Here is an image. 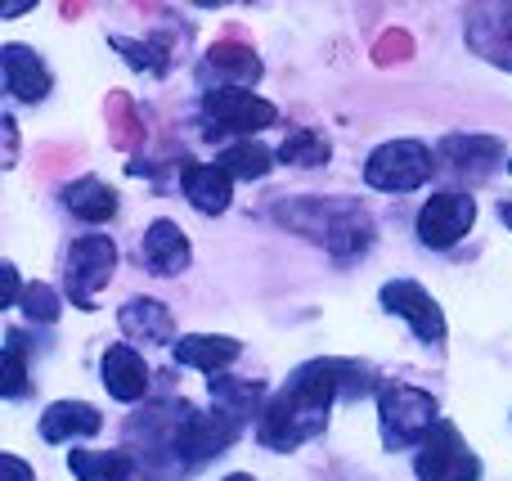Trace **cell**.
Instances as JSON below:
<instances>
[{
  "mask_svg": "<svg viewBox=\"0 0 512 481\" xmlns=\"http://www.w3.org/2000/svg\"><path fill=\"white\" fill-rule=\"evenodd\" d=\"M378 387L382 383L373 378V369L360 360H310V365L292 369V378L261 410L256 441L265 450H297L328 428L333 401H355V396H369Z\"/></svg>",
  "mask_w": 512,
  "mask_h": 481,
  "instance_id": "obj_1",
  "label": "cell"
},
{
  "mask_svg": "<svg viewBox=\"0 0 512 481\" xmlns=\"http://www.w3.org/2000/svg\"><path fill=\"white\" fill-rule=\"evenodd\" d=\"M274 216L306 239L324 243L333 257H355L373 243L369 212L351 198H288V203L274 207Z\"/></svg>",
  "mask_w": 512,
  "mask_h": 481,
  "instance_id": "obj_2",
  "label": "cell"
},
{
  "mask_svg": "<svg viewBox=\"0 0 512 481\" xmlns=\"http://www.w3.org/2000/svg\"><path fill=\"white\" fill-rule=\"evenodd\" d=\"M441 423L432 392H418L409 383H382L378 387V428L387 450H414L427 441V432Z\"/></svg>",
  "mask_w": 512,
  "mask_h": 481,
  "instance_id": "obj_3",
  "label": "cell"
},
{
  "mask_svg": "<svg viewBox=\"0 0 512 481\" xmlns=\"http://www.w3.org/2000/svg\"><path fill=\"white\" fill-rule=\"evenodd\" d=\"M436 162H432V149L418 140H387L369 153L364 162V180L382 194H414L432 180Z\"/></svg>",
  "mask_w": 512,
  "mask_h": 481,
  "instance_id": "obj_4",
  "label": "cell"
},
{
  "mask_svg": "<svg viewBox=\"0 0 512 481\" xmlns=\"http://www.w3.org/2000/svg\"><path fill=\"white\" fill-rule=\"evenodd\" d=\"M117 270V243L108 234H81L63 257V288L77 311H95V293Z\"/></svg>",
  "mask_w": 512,
  "mask_h": 481,
  "instance_id": "obj_5",
  "label": "cell"
},
{
  "mask_svg": "<svg viewBox=\"0 0 512 481\" xmlns=\"http://www.w3.org/2000/svg\"><path fill=\"white\" fill-rule=\"evenodd\" d=\"M203 117L212 122V135H243V140H252L256 131L279 122V108L243 86H207Z\"/></svg>",
  "mask_w": 512,
  "mask_h": 481,
  "instance_id": "obj_6",
  "label": "cell"
},
{
  "mask_svg": "<svg viewBox=\"0 0 512 481\" xmlns=\"http://www.w3.org/2000/svg\"><path fill=\"white\" fill-rule=\"evenodd\" d=\"M414 473L418 481H481V459L468 441L459 437L450 419H441L427 441L418 446V459H414Z\"/></svg>",
  "mask_w": 512,
  "mask_h": 481,
  "instance_id": "obj_7",
  "label": "cell"
},
{
  "mask_svg": "<svg viewBox=\"0 0 512 481\" xmlns=\"http://www.w3.org/2000/svg\"><path fill=\"white\" fill-rule=\"evenodd\" d=\"M243 423L234 419V414L225 410H212V414H198L185 405V419H180L176 428V459H185V464H207V459L225 455V450L239 441Z\"/></svg>",
  "mask_w": 512,
  "mask_h": 481,
  "instance_id": "obj_8",
  "label": "cell"
},
{
  "mask_svg": "<svg viewBox=\"0 0 512 481\" xmlns=\"http://www.w3.org/2000/svg\"><path fill=\"white\" fill-rule=\"evenodd\" d=\"M477 225V198L468 194H432L418 212V239L427 248H454L463 234Z\"/></svg>",
  "mask_w": 512,
  "mask_h": 481,
  "instance_id": "obj_9",
  "label": "cell"
},
{
  "mask_svg": "<svg viewBox=\"0 0 512 481\" xmlns=\"http://www.w3.org/2000/svg\"><path fill=\"white\" fill-rule=\"evenodd\" d=\"M382 306H387L391 315H400V320L414 329V338L427 342V347L445 338L441 306H436V297L427 293L423 284H414V279H391V284H382Z\"/></svg>",
  "mask_w": 512,
  "mask_h": 481,
  "instance_id": "obj_10",
  "label": "cell"
},
{
  "mask_svg": "<svg viewBox=\"0 0 512 481\" xmlns=\"http://www.w3.org/2000/svg\"><path fill=\"white\" fill-rule=\"evenodd\" d=\"M140 261L153 270V275L176 279V275H185V270H189V261H194V248H189L185 230H180L176 221L158 216V221L144 230V239H140Z\"/></svg>",
  "mask_w": 512,
  "mask_h": 481,
  "instance_id": "obj_11",
  "label": "cell"
},
{
  "mask_svg": "<svg viewBox=\"0 0 512 481\" xmlns=\"http://www.w3.org/2000/svg\"><path fill=\"white\" fill-rule=\"evenodd\" d=\"M468 45L486 63L512 72V9L508 5H486L468 14Z\"/></svg>",
  "mask_w": 512,
  "mask_h": 481,
  "instance_id": "obj_12",
  "label": "cell"
},
{
  "mask_svg": "<svg viewBox=\"0 0 512 481\" xmlns=\"http://www.w3.org/2000/svg\"><path fill=\"white\" fill-rule=\"evenodd\" d=\"M99 374H104V387L113 401H126L135 405L140 396H149V365H144V356L135 347H126V342H117V347L104 351V360H99Z\"/></svg>",
  "mask_w": 512,
  "mask_h": 481,
  "instance_id": "obj_13",
  "label": "cell"
},
{
  "mask_svg": "<svg viewBox=\"0 0 512 481\" xmlns=\"http://www.w3.org/2000/svg\"><path fill=\"white\" fill-rule=\"evenodd\" d=\"M180 185H185V198L203 216H221L234 198V176L225 167H216V162H185Z\"/></svg>",
  "mask_w": 512,
  "mask_h": 481,
  "instance_id": "obj_14",
  "label": "cell"
},
{
  "mask_svg": "<svg viewBox=\"0 0 512 481\" xmlns=\"http://www.w3.org/2000/svg\"><path fill=\"white\" fill-rule=\"evenodd\" d=\"M0 68H5V90L18 104H41L50 95V68L27 45H5L0 50Z\"/></svg>",
  "mask_w": 512,
  "mask_h": 481,
  "instance_id": "obj_15",
  "label": "cell"
},
{
  "mask_svg": "<svg viewBox=\"0 0 512 481\" xmlns=\"http://www.w3.org/2000/svg\"><path fill=\"white\" fill-rule=\"evenodd\" d=\"M117 324L131 342H171L176 338V320L158 297H131V302L117 311Z\"/></svg>",
  "mask_w": 512,
  "mask_h": 481,
  "instance_id": "obj_16",
  "label": "cell"
},
{
  "mask_svg": "<svg viewBox=\"0 0 512 481\" xmlns=\"http://www.w3.org/2000/svg\"><path fill=\"white\" fill-rule=\"evenodd\" d=\"M441 158L450 162L459 176H490L499 158H504V144L495 135H445L441 140Z\"/></svg>",
  "mask_w": 512,
  "mask_h": 481,
  "instance_id": "obj_17",
  "label": "cell"
},
{
  "mask_svg": "<svg viewBox=\"0 0 512 481\" xmlns=\"http://www.w3.org/2000/svg\"><path fill=\"white\" fill-rule=\"evenodd\" d=\"M239 342L225 338V333H189V338L176 342V365H189V369H203V374H221L239 360Z\"/></svg>",
  "mask_w": 512,
  "mask_h": 481,
  "instance_id": "obj_18",
  "label": "cell"
},
{
  "mask_svg": "<svg viewBox=\"0 0 512 481\" xmlns=\"http://www.w3.org/2000/svg\"><path fill=\"white\" fill-rule=\"evenodd\" d=\"M104 428V414L90 401H54L50 410L41 414V437L45 441H72V437H95Z\"/></svg>",
  "mask_w": 512,
  "mask_h": 481,
  "instance_id": "obj_19",
  "label": "cell"
},
{
  "mask_svg": "<svg viewBox=\"0 0 512 481\" xmlns=\"http://www.w3.org/2000/svg\"><path fill=\"white\" fill-rule=\"evenodd\" d=\"M63 207L86 225H104L117 216V189H108L99 176H81L63 189Z\"/></svg>",
  "mask_w": 512,
  "mask_h": 481,
  "instance_id": "obj_20",
  "label": "cell"
},
{
  "mask_svg": "<svg viewBox=\"0 0 512 481\" xmlns=\"http://www.w3.org/2000/svg\"><path fill=\"white\" fill-rule=\"evenodd\" d=\"M203 72H216L221 77V86H243L248 90L252 81H261V59L248 50V45L239 41H221L207 50V68Z\"/></svg>",
  "mask_w": 512,
  "mask_h": 481,
  "instance_id": "obj_21",
  "label": "cell"
},
{
  "mask_svg": "<svg viewBox=\"0 0 512 481\" xmlns=\"http://www.w3.org/2000/svg\"><path fill=\"white\" fill-rule=\"evenodd\" d=\"M68 468L77 481H126L135 473L126 450H72Z\"/></svg>",
  "mask_w": 512,
  "mask_h": 481,
  "instance_id": "obj_22",
  "label": "cell"
},
{
  "mask_svg": "<svg viewBox=\"0 0 512 481\" xmlns=\"http://www.w3.org/2000/svg\"><path fill=\"white\" fill-rule=\"evenodd\" d=\"M216 167H225L234 180H261V176H270L274 153L265 149L261 140H239V144H230V149H221Z\"/></svg>",
  "mask_w": 512,
  "mask_h": 481,
  "instance_id": "obj_23",
  "label": "cell"
},
{
  "mask_svg": "<svg viewBox=\"0 0 512 481\" xmlns=\"http://www.w3.org/2000/svg\"><path fill=\"white\" fill-rule=\"evenodd\" d=\"M207 387H212V401H216V410L234 414V419H239V423H248L252 414H261V410H256V405H261V396H265V387H261V383H234V378L216 374Z\"/></svg>",
  "mask_w": 512,
  "mask_h": 481,
  "instance_id": "obj_24",
  "label": "cell"
},
{
  "mask_svg": "<svg viewBox=\"0 0 512 481\" xmlns=\"http://www.w3.org/2000/svg\"><path fill=\"white\" fill-rule=\"evenodd\" d=\"M328 153H333V144L319 131H310V126H292L279 144V158L288 162V167H324Z\"/></svg>",
  "mask_w": 512,
  "mask_h": 481,
  "instance_id": "obj_25",
  "label": "cell"
},
{
  "mask_svg": "<svg viewBox=\"0 0 512 481\" xmlns=\"http://www.w3.org/2000/svg\"><path fill=\"white\" fill-rule=\"evenodd\" d=\"M108 45H113V50H122L131 68L153 72V77H162V72H167V63H171L167 41H131V36H108Z\"/></svg>",
  "mask_w": 512,
  "mask_h": 481,
  "instance_id": "obj_26",
  "label": "cell"
},
{
  "mask_svg": "<svg viewBox=\"0 0 512 481\" xmlns=\"http://www.w3.org/2000/svg\"><path fill=\"white\" fill-rule=\"evenodd\" d=\"M0 392H5L9 401H18V396L27 392V347H23V333H14V329L5 333V374H0Z\"/></svg>",
  "mask_w": 512,
  "mask_h": 481,
  "instance_id": "obj_27",
  "label": "cell"
},
{
  "mask_svg": "<svg viewBox=\"0 0 512 481\" xmlns=\"http://www.w3.org/2000/svg\"><path fill=\"white\" fill-rule=\"evenodd\" d=\"M18 306H23V315H27V320H36V324H54V320H59V293H54V288L50 284H27L23 288V302H18Z\"/></svg>",
  "mask_w": 512,
  "mask_h": 481,
  "instance_id": "obj_28",
  "label": "cell"
},
{
  "mask_svg": "<svg viewBox=\"0 0 512 481\" xmlns=\"http://www.w3.org/2000/svg\"><path fill=\"white\" fill-rule=\"evenodd\" d=\"M0 279H5V306H18V302H23V284H18V270L9 266V261L0 266Z\"/></svg>",
  "mask_w": 512,
  "mask_h": 481,
  "instance_id": "obj_29",
  "label": "cell"
},
{
  "mask_svg": "<svg viewBox=\"0 0 512 481\" xmlns=\"http://www.w3.org/2000/svg\"><path fill=\"white\" fill-rule=\"evenodd\" d=\"M5 473H9V481H36V473L18 455H5Z\"/></svg>",
  "mask_w": 512,
  "mask_h": 481,
  "instance_id": "obj_30",
  "label": "cell"
},
{
  "mask_svg": "<svg viewBox=\"0 0 512 481\" xmlns=\"http://www.w3.org/2000/svg\"><path fill=\"white\" fill-rule=\"evenodd\" d=\"M27 9H36V0H18V5H5V9H0V18H18V14H27Z\"/></svg>",
  "mask_w": 512,
  "mask_h": 481,
  "instance_id": "obj_31",
  "label": "cell"
},
{
  "mask_svg": "<svg viewBox=\"0 0 512 481\" xmlns=\"http://www.w3.org/2000/svg\"><path fill=\"white\" fill-rule=\"evenodd\" d=\"M499 221H504L508 230H512V198H508V203H499Z\"/></svg>",
  "mask_w": 512,
  "mask_h": 481,
  "instance_id": "obj_32",
  "label": "cell"
},
{
  "mask_svg": "<svg viewBox=\"0 0 512 481\" xmlns=\"http://www.w3.org/2000/svg\"><path fill=\"white\" fill-rule=\"evenodd\" d=\"M225 481H256L252 473H234V477H225Z\"/></svg>",
  "mask_w": 512,
  "mask_h": 481,
  "instance_id": "obj_33",
  "label": "cell"
},
{
  "mask_svg": "<svg viewBox=\"0 0 512 481\" xmlns=\"http://www.w3.org/2000/svg\"><path fill=\"white\" fill-rule=\"evenodd\" d=\"M508 171H512V162H508Z\"/></svg>",
  "mask_w": 512,
  "mask_h": 481,
  "instance_id": "obj_34",
  "label": "cell"
}]
</instances>
